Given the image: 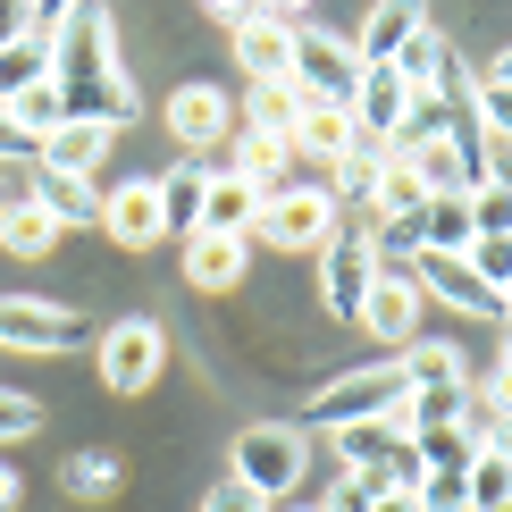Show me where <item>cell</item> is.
<instances>
[{
    "instance_id": "32",
    "label": "cell",
    "mask_w": 512,
    "mask_h": 512,
    "mask_svg": "<svg viewBox=\"0 0 512 512\" xmlns=\"http://www.w3.org/2000/svg\"><path fill=\"white\" fill-rule=\"evenodd\" d=\"M202 512H269V504L252 496V487H236V479H219V487H210V496H202Z\"/></svg>"
},
{
    "instance_id": "13",
    "label": "cell",
    "mask_w": 512,
    "mask_h": 512,
    "mask_svg": "<svg viewBox=\"0 0 512 512\" xmlns=\"http://www.w3.org/2000/svg\"><path fill=\"white\" fill-rule=\"evenodd\" d=\"M429 34V9H412V0H395V9H370L361 17V42H353V59L361 68H395L412 42Z\"/></svg>"
},
{
    "instance_id": "17",
    "label": "cell",
    "mask_w": 512,
    "mask_h": 512,
    "mask_svg": "<svg viewBox=\"0 0 512 512\" xmlns=\"http://www.w3.org/2000/svg\"><path fill=\"white\" fill-rule=\"evenodd\" d=\"M244 261H252V244H244V236H185V277H194L202 294L244 286Z\"/></svg>"
},
{
    "instance_id": "6",
    "label": "cell",
    "mask_w": 512,
    "mask_h": 512,
    "mask_svg": "<svg viewBox=\"0 0 512 512\" xmlns=\"http://www.w3.org/2000/svg\"><path fill=\"white\" fill-rule=\"evenodd\" d=\"M0 345H17V353H68V345H93V319L68 311V303L0 294Z\"/></svg>"
},
{
    "instance_id": "2",
    "label": "cell",
    "mask_w": 512,
    "mask_h": 512,
    "mask_svg": "<svg viewBox=\"0 0 512 512\" xmlns=\"http://www.w3.org/2000/svg\"><path fill=\"white\" fill-rule=\"evenodd\" d=\"M403 395H412V378H403V361H370V370H345V378H328V387L311 395V429H353V420H395L403 412Z\"/></svg>"
},
{
    "instance_id": "19",
    "label": "cell",
    "mask_w": 512,
    "mask_h": 512,
    "mask_svg": "<svg viewBox=\"0 0 512 512\" xmlns=\"http://www.w3.org/2000/svg\"><path fill=\"white\" fill-rule=\"evenodd\" d=\"M152 194H160V227H168V236H194V227H202V194H210V168L202 160H177L168 177H152Z\"/></svg>"
},
{
    "instance_id": "36",
    "label": "cell",
    "mask_w": 512,
    "mask_h": 512,
    "mask_svg": "<svg viewBox=\"0 0 512 512\" xmlns=\"http://www.w3.org/2000/svg\"><path fill=\"white\" fill-rule=\"evenodd\" d=\"M0 512H17V471L0 462Z\"/></svg>"
},
{
    "instance_id": "15",
    "label": "cell",
    "mask_w": 512,
    "mask_h": 512,
    "mask_svg": "<svg viewBox=\"0 0 512 512\" xmlns=\"http://www.w3.org/2000/svg\"><path fill=\"white\" fill-rule=\"evenodd\" d=\"M101 227H110V244L126 252H152L168 227H160V194H152V177H135V185H118L110 202H101Z\"/></svg>"
},
{
    "instance_id": "20",
    "label": "cell",
    "mask_w": 512,
    "mask_h": 512,
    "mask_svg": "<svg viewBox=\"0 0 512 512\" xmlns=\"http://www.w3.org/2000/svg\"><path fill=\"white\" fill-rule=\"evenodd\" d=\"M26 202L51 210L59 236H68V227H101V194H93V177H51V168H34V194H26Z\"/></svg>"
},
{
    "instance_id": "18",
    "label": "cell",
    "mask_w": 512,
    "mask_h": 512,
    "mask_svg": "<svg viewBox=\"0 0 512 512\" xmlns=\"http://www.w3.org/2000/svg\"><path fill=\"white\" fill-rule=\"evenodd\" d=\"M252 219H261V194H252L244 177H227V168H210V194H202V227H194V236H252Z\"/></svg>"
},
{
    "instance_id": "31",
    "label": "cell",
    "mask_w": 512,
    "mask_h": 512,
    "mask_svg": "<svg viewBox=\"0 0 512 512\" xmlns=\"http://www.w3.org/2000/svg\"><path fill=\"white\" fill-rule=\"evenodd\" d=\"M370 496H378V479H370V471H345V487H336L319 512H370Z\"/></svg>"
},
{
    "instance_id": "25",
    "label": "cell",
    "mask_w": 512,
    "mask_h": 512,
    "mask_svg": "<svg viewBox=\"0 0 512 512\" xmlns=\"http://www.w3.org/2000/svg\"><path fill=\"white\" fill-rule=\"evenodd\" d=\"M462 512H512V462L504 454H487V445H479L471 479H462Z\"/></svg>"
},
{
    "instance_id": "26",
    "label": "cell",
    "mask_w": 512,
    "mask_h": 512,
    "mask_svg": "<svg viewBox=\"0 0 512 512\" xmlns=\"http://www.w3.org/2000/svg\"><path fill=\"white\" fill-rule=\"evenodd\" d=\"M395 361H403L412 387H462V353H454V345H420V336H412Z\"/></svg>"
},
{
    "instance_id": "37",
    "label": "cell",
    "mask_w": 512,
    "mask_h": 512,
    "mask_svg": "<svg viewBox=\"0 0 512 512\" xmlns=\"http://www.w3.org/2000/svg\"><path fill=\"white\" fill-rule=\"evenodd\" d=\"M370 512H420L412 496H370Z\"/></svg>"
},
{
    "instance_id": "30",
    "label": "cell",
    "mask_w": 512,
    "mask_h": 512,
    "mask_svg": "<svg viewBox=\"0 0 512 512\" xmlns=\"http://www.w3.org/2000/svg\"><path fill=\"white\" fill-rule=\"evenodd\" d=\"M34 160H42V143H34L9 110H0V168H34Z\"/></svg>"
},
{
    "instance_id": "14",
    "label": "cell",
    "mask_w": 512,
    "mask_h": 512,
    "mask_svg": "<svg viewBox=\"0 0 512 512\" xmlns=\"http://www.w3.org/2000/svg\"><path fill=\"white\" fill-rule=\"evenodd\" d=\"M361 328L378 336V345H412V328H420V294H412V277H395V269H378V286L361 294Z\"/></svg>"
},
{
    "instance_id": "9",
    "label": "cell",
    "mask_w": 512,
    "mask_h": 512,
    "mask_svg": "<svg viewBox=\"0 0 512 512\" xmlns=\"http://www.w3.org/2000/svg\"><path fill=\"white\" fill-rule=\"evenodd\" d=\"M252 227H261V244H277V252H311V261H319V244H328L345 219H336V202H328V194L294 185V194L261 202V219H252Z\"/></svg>"
},
{
    "instance_id": "35",
    "label": "cell",
    "mask_w": 512,
    "mask_h": 512,
    "mask_svg": "<svg viewBox=\"0 0 512 512\" xmlns=\"http://www.w3.org/2000/svg\"><path fill=\"white\" fill-rule=\"evenodd\" d=\"M479 84H504V93H512V42H504L496 59H487V76H479Z\"/></svg>"
},
{
    "instance_id": "29",
    "label": "cell",
    "mask_w": 512,
    "mask_h": 512,
    "mask_svg": "<svg viewBox=\"0 0 512 512\" xmlns=\"http://www.w3.org/2000/svg\"><path fill=\"white\" fill-rule=\"evenodd\" d=\"M34 429H42V403L17 395V387H0V445H17V437H34Z\"/></svg>"
},
{
    "instance_id": "38",
    "label": "cell",
    "mask_w": 512,
    "mask_h": 512,
    "mask_svg": "<svg viewBox=\"0 0 512 512\" xmlns=\"http://www.w3.org/2000/svg\"><path fill=\"white\" fill-rule=\"evenodd\" d=\"M496 378H512V345H504V361H496Z\"/></svg>"
},
{
    "instance_id": "22",
    "label": "cell",
    "mask_w": 512,
    "mask_h": 512,
    "mask_svg": "<svg viewBox=\"0 0 512 512\" xmlns=\"http://www.w3.org/2000/svg\"><path fill=\"white\" fill-rule=\"evenodd\" d=\"M462 395H471V387H412V395H403V412L387 420V429H395V437H429V429H454V420H462Z\"/></svg>"
},
{
    "instance_id": "12",
    "label": "cell",
    "mask_w": 512,
    "mask_h": 512,
    "mask_svg": "<svg viewBox=\"0 0 512 512\" xmlns=\"http://www.w3.org/2000/svg\"><path fill=\"white\" fill-rule=\"evenodd\" d=\"M403 110H412V84H403L395 68H361V93H353V135L361 143H387L395 126H403Z\"/></svg>"
},
{
    "instance_id": "10",
    "label": "cell",
    "mask_w": 512,
    "mask_h": 512,
    "mask_svg": "<svg viewBox=\"0 0 512 512\" xmlns=\"http://www.w3.org/2000/svg\"><path fill=\"white\" fill-rule=\"evenodd\" d=\"M168 135H177L185 160H194V152L236 135V101H227L219 84H177V93H168Z\"/></svg>"
},
{
    "instance_id": "16",
    "label": "cell",
    "mask_w": 512,
    "mask_h": 512,
    "mask_svg": "<svg viewBox=\"0 0 512 512\" xmlns=\"http://www.w3.org/2000/svg\"><path fill=\"white\" fill-rule=\"evenodd\" d=\"M101 152H110V126H84V118H59L51 135H42V160L34 168H51V177H93Z\"/></svg>"
},
{
    "instance_id": "34",
    "label": "cell",
    "mask_w": 512,
    "mask_h": 512,
    "mask_svg": "<svg viewBox=\"0 0 512 512\" xmlns=\"http://www.w3.org/2000/svg\"><path fill=\"white\" fill-rule=\"evenodd\" d=\"M17 34H26V9H17V0H0V51H9Z\"/></svg>"
},
{
    "instance_id": "8",
    "label": "cell",
    "mask_w": 512,
    "mask_h": 512,
    "mask_svg": "<svg viewBox=\"0 0 512 512\" xmlns=\"http://www.w3.org/2000/svg\"><path fill=\"white\" fill-rule=\"evenodd\" d=\"M93 345H101V387L110 395H143L168 370V336L152 328V319H118V328L93 336Z\"/></svg>"
},
{
    "instance_id": "4",
    "label": "cell",
    "mask_w": 512,
    "mask_h": 512,
    "mask_svg": "<svg viewBox=\"0 0 512 512\" xmlns=\"http://www.w3.org/2000/svg\"><path fill=\"white\" fill-rule=\"evenodd\" d=\"M286 84L311 101V110H353V93H361V59H353V42L303 26V34H294V76H286Z\"/></svg>"
},
{
    "instance_id": "24",
    "label": "cell",
    "mask_w": 512,
    "mask_h": 512,
    "mask_svg": "<svg viewBox=\"0 0 512 512\" xmlns=\"http://www.w3.org/2000/svg\"><path fill=\"white\" fill-rule=\"evenodd\" d=\"M34 84H51V51H42V42H26V34H17L9 51H0V110H9V101H26Z\"/></svg>"
},
{
    "instance_id": "3",
    "label": "cell",
    "mask_w": 512,
    "mask_h": 512,
    "mask_svg": "<svg viewBox=\"0 0 512 512\" xmlns=\"http://www.w3.org/2000/svg\"><path fill=\"white\" fill-rule=\"evenodd\" d=\"M227 462H236V487H252L261 504H277V496H294V487H303L311 445H303V429H286V420H252Z\"/></svg>"
},
{
    "instance_id": "39",
    "label": "cell",
    "mask_w": 512,
    "mask_h": 512,
    "mask_svg": "<svg viewBox=\"0 0 512 512\" xmlns=\"http://www.w3.org/2000/svg\"><path fill=\"white\" fill-rule=\"evenodd\" d=\"M0 202H9V194H0Z\"/></svg>"
},
{
    "instance_id": "27",
    "label": "cell",
    "mask_w": 512,
    "mask_h": 512,
    "mask_svg": "<svg viewBox=\"0 0 512 512\" xmlns=\"http://www.w3.org/2000/svg\"><path fill=\"white\" fill-rule=\"evenodd\" d=\"M387 445H395L387 420H353V429H336V454H345V471H378V462H387Z\"/></svg>"
},
{
    "instance_id": "28",
    "label": "cell",
    "mask_w": 512,
    "mask_h": 512,
    "mask_svg": "<svg viewBox=\"0 0 512 512\" xmlns=\"http://www.w3.org/2000/svg\"><path fill=\"white\" fill-rule=\"evenodd\" d=\"M118 479H126V471H118V454H76L68 471H59V487H68V496H84V504H101Z\"/></svg>"
},
{
    "instance_id": "33",
    "label": "cell",
    "mask_w": 512,
    "mask_h": 512,
    "mask_svg": "<svg viewBox=\"0 0 512 512\" xmlns=\"http://www.w3.org/2000/svg\"><path fill=\"white\" fill-rule=\"evenodd\" d=\"M210 26H227V34H244V26H252V9H244V0H210Z\"/></svg>"
},
{
    "instance_id": "7",
    "label": "cell",
    "mask_w": 512,
    "mask_h": 512,
    "mask_svg": "<svg viewBox=\"0 0 512 512\" xmlns=\"http://www.w3.org/2000/svg\"><path fill=\"white\" fill-rule=\"evenodd\" d=\"M378 286V252H370V227H336L319 244V303L336 319H361V294Z\"/></svg>"
},
{
    "instance_id": "23",
    "label": "cell",
    "mask_w": 512,
    "mask_h": 512,
    "mask_svg": "<svg viewBox=\"0 0 512 512\" xmlns=\"http://www.w3.org/2000/svg\"><path fill=\"white\" fill-rule=\"evenodd\" d=\"M0 244H9L17 261H42V252L59 244V227H51V210H42V202L17 194V202H0Z\"/></svg>"
},
{
    "instance_id": "5",
    "label": "cell",
    "mask_w": 512,
    "mask_h": 512,
    "mask_svg": "<svg viewBox=\"0 0 512 512\" xmlns=\"http://www.w3.org/2000/svg\"><path fill=\"white\" fill-rule=\"evenodd\" d=\"M403 277H412L420 303H445V311H462V319H504L512 311L471 261H445V252H412V269H403Z\"/></svg>"
},
{
    "instance_id": "11",
    "label": "cell",
    "mask_w": 512,
    "mask_h": 512,
    "mask_svg": "<svg viewBox=\"0 0 512 512\" xmlns=\"http://www.w3.org/2000/svg\"><path fill=\"white\" fill-rule=\"evenodd\" d=\"M294 34H303V17L294 9H252V26L236 34V59L252 84H286L294 76Z\"/></svg>"
},
{
    "instance_id": "21",
    "label": "cell",
    "mask_w": 512,
    "mask_h": 512,
    "mask_svg": "<svg viewBox=\"0 0 512 512\" xmlns=\"http://www.w3.org/2000/svg\"><path fill=\"white\" fill-rule=\"evenodd\" d=\"M294 126H303V93H294V84H252V101H244V135H261V143H277V152H286Z\"/></svg>"
},
{
    "instance_id": "1",
    "label": "cell",
    "mask_w": 512,
    "mask_h": 512,
    "mask_svg": "<svg viewBox=\"0 0 512 512\" xmlns=\"http://www.w3.org/2000/svg\"><path fill=\"white\" fill-rule=\"evenodd\" d=\"M51 93H59V118L110 126V135L135 118V84L118 76L110 9H68V26H59V51H51Z\"/></svg>"
}]
</instances>
